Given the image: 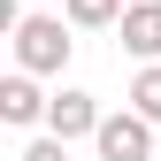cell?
I'll return each mask as SVG.
<instances>
[{"instance_id":"6da1fadb","label":"cell","mask_w":161,"mask_h":161,"mask_svg":"<svg viewBox=\"0 0 161 161\" xmlns=\"http://www.w3.org/2000/svg\"><path fill=\"white\" fill-rule=\"evenodd\" d=\"M69 15H15V69L23 77H54L69 69Z\"/></svg>"},{"instance_id":"7a4b0ae2","label":"cell","mask_w":161,"mask_h":161,"mask_svg":"<svg viewBox=\"0 0 161 161\" xmlns=\"http://www.w3.org/2000/svg\"><path fill=\"white\" fill-rule=\"evenodd\" d=\"M92 146H100V161H161V153H153V123H146V115H130V108L108 115Z\"/></svg>"},{"instance_id":"3957f363","label":"cell","mask_w":161,"mask_h":161,"mask_svg":"<svg viewBox=\"0 0 161 161\" xmlns=\"http://www.w3.org/2000/svg\"><path fill=\"white\" fill-rule=\"evenodd\" d=\"M100 123H108V115H100V100L92 92H54V108H46V138H100Z\"/></svg>"},{"instance_id":"277c9868","label":"cell","mask_w":161,"mask_h":161,"mask_svg":"<svg viewBox=\"0 0 161 161\" xmlns=\"http://www.w3.org/2000/svg\"><path fill=\"white\" fill-rule=\"evenodd\" d=\"M115 31H123V54H138L146 69L161 62V0H130V15H123Z\"/></svg>"},{"instance_id":"5b68a950","label":"cell","mask_w":161,"mask_h":161,"mask_svg":"<svg viewBox=\"0 0 161 161\" xmlns=\"http://www.w3.org/2000/svg\"><path fill=\"white\" fill-rule=\"evenodd\" d=\"M46 108H54V100L38 92L31 77H23V69H15L8 85H0V123H15V130H31V123H46Z\"/></svg>"},{"instance_id":"8992f818","label":"cell","mask_w":161,"mask_h":161,"mask_svg":"<svg viewBox=\"0 0 161 161\" xmlns=\"http://www.w3.org/2000/svg\"><path fill=\"white\" fill-rule=\"evenodd\" d=\"M62 15H69L77 31H108V23H123L130 8H123V0H62Z\"/></svg>"},{"instance_id":"52a82bcc","label":"cell","mask_w":161,"mask_h":161,"mask_svg":"<svg viewBox=\"0 0 161 161\" xmlns=\"http://www.w3.org/2000/svg\"><path fill=\"white\" fill-rule=\"evenodd\" d=\"M130 115H146V123H161V62L130 77Z\"/></svg>"},{"instance_id":"ba28073f","label":"cell","mask_w":161,"mask_h":161,"mask_svg":"<svg viewBox=\"0 0 161 161\" xmlns=\"http://www.w3.org/2000/svg\"><path fill=\"white\" fill-rule=\"evenodd\" d=\"M15 161H69V146H62V138H31Z\"/></svg>"}]
</instances>
